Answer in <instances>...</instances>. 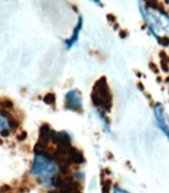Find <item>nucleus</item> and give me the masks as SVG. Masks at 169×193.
I'll return each instance as SVG.
<instances>
[{"instance_id":"nucleus-16","label":"nucleus","mask_w":169,"mask_h":193,"mask_svg":"<svg viewBox=\"0 0 169 193\" xmlns=\"http://www.w3.org/2000/svg\"><path fill=\"white\" fill-rule=\"evenodd\" d=\"M107 19L109 20V22L116 23V17H115L113 14H107Z\"/></svg>"},{"instance_id":"nucleus-22","label":"nucleus","mask_w":169,"mask_h":193,"mask_svg":"<svg viewBox=\"0 0 169 193\" xmlns=\"http://www.w3.org/2000/svg\"><path fill=\"white\" fill-rule=\"evenodd\" d=\"M161 80H162V79H161V77H160V76H158L157 78H156V81H157V82H161Z\"/></svg>"},{"instance_id":"nucleus-8","label":"nucleus","mask_w":169,"mask_h":193,"mask_svg":"<svg viewBox=\"0 0 169 193\" xmlns=\"http://www.w3.org/2000/svg\"><path fill=\"white\" fill-rule=\"evenodd\" d=\"M44 101L49 105H53L55 102V95L53 93H48L44 97Z\"/></svg>"},{"instance_id":"nucleus-3","label":"nucleus","mask_w":169,"mask_h":193,"mask_svg":"<svg viewBox=\"0 0 169 193\" xmlns=\"http://www.w3.org/2000/svg\"><path fill=\"white\" fill-rule=\"evenodd\" d=\"M66 99L69 100L70 101H66V103H71L68 109L69 110H76L79 111L82 106H81V97H80V92H78L77 90H73V91H70L69 93L67 94L66 96Z\"/></svg>"},{"instance_id":"nucleus-18","label":"nucleus","mask_w":169,"mask_h":193,"mask_svg":"<svg viewBox=\"0 0 169 193\" xmlns=\"http://www.w3.org/2000/svg\"><path fill=\"white\" fill-rule=\"evenodd\" d=\"M26 137H27V133L22 132V134L19 135V136H17V139H18L19 141H24L25 139H26Z\"/></svg>"},{"instance_id":"nucleus-14","label":"nucleus","mask_w":169,"mask_h":193,"mask_svg":"<svg viewBox=\"0 0 169 193\" xmlns=\"http://www.w3.org/2000/svg\"><path fill=\"white\" fill-rule=\"evenodd\" d=\"M10 189H11V187H10L9 185L4 184V185H2L1 187H0V193H6V192L9 191Z\"/></svg>"},{"instance_id":"nucleus-21","label":"nucleus","mask_w":169,"mask_h":193,"mask_svg":"<svg viewBox=\"0 0 169 193\" xmlns=\"http://www.w3.org/2000/svg\"><path fill=\"white\" fill-rule=\"evenodd\" d=\"M1 135H2V136H3V137H6V136H8V135H9V132H8L7 130H4L3 132L1 133Z\"/></svg>"},{"instance_id":"nucleus-25","label":"nucleus","mask_w":169,"mask_h":193,"mask_svg":"<svg viewBox=\"0 0 169 193\" xmlns=\"http://www.w3.org/2000/svg\"><path fill=\"white\" fill-rule=\"evenodd\" d=\"M165 82H169V77H167V78L165 79Z\"/></svg>"},{"instance_id":"nucleus-11","label":"nucleus","mask_w":169,"mask_h":193,"mask_svg":"<svg viewBox=\"0 0 169 193\" xmlns=\"http://www.w3.org/2000/svg\"><path fill=\"white\" fill-rule=\"evenodd\" d=\"M9 125L12 129H17L19 126V123L16 121V119H14V118L11 117V118H9Z\"/></svg>"},{"instance_id":"nucleus-12","label":"nucleus","mask_w":169,"mask_h":193,"mask_svg":"<svg viewBox=\"0 0 169 193\" xmlns=\"http://www.w3.org/2000/svg\"><path fill=\"white\" fill-rule=\"evenodd\" d=\"M148 67L151 69V71L155 72V73H158V72H159V70H158V67L156 66V64L154 63H152V61H150V63H148Z\"/></svg>"},{"instance_id":"nucleus-1","label":"nucleus","mask_w":169,"mask_h":193,"mask_svg":"<svg viewBox=\"0 0 169 193\" xmlns=\"http://www.w3.org/2000/svg\"><path fill=\"white\" fill-rule=\"evenodd\" d=\"M91 100L95 106L110 111L112 107V94L105 76H102L95 82L91 93Z\"/></svg>"},{"instance_id":"nucleus-19","label":"nucleus","mask_w":169,"mask_h":193,"mask_svg":"<svg viewBox=\"0 0 169 193\" xmlns=\"http://www.w3.org/2000/svg\"><path fill=\"white\" fill-rule=\"evenodd\" d=\"M138 88L140 89V91H143V90H144V87H143V85H142V82H138Z\"/></svg>"},{"instance_id":"nucleus-10","label":"nucleus","mask_w":169,"mask_h":193,"mask_svg":"<svg viewBox=\"0 0 169 193\" xmlns=\"http://www.w3.org/2000/svg\"><path fill=\"white\" fill-rule=\"evenodd\" d=\"M159 57H160V59H161V61H164L166 63L169 64V57H168L167 55H166L165 51H160V53H159Z\"/></svg>"},{"instance_id":"nucleus-4","label":"nucleus","mask_w":169,"mask_h":193,"mask_svg":"<svg viewBox=\"0 0 169 193\" xmlns=\"http://www.w3.org/2000/svg\"><path fill=\"white\" fill-rule=\"evenodd\" d=\"M68 158H69L70 162L77 164H80L84 162V158H83V154H81V152L72 147H70L68 150Z\"/></svg>"},{"instance_id":"nucleus-13","label":"nucleus","mask_w":169,"mask_h":193,"mask_svg":"<svg viewBox=\"0 0 169 193\" xmlns=\"http://www.w3.org/2000/svg\"><path fill=\"white\" fill-rule=\"evenodd\" d=\"M158 42L164 47H167L169 46V38L168 37H163L161 38V40H158Z\"/></svg>"},{"instance_id":"nucleus-5","label":"nucleus","mask_w":169,"mask_h":193,"mask_svg":"<svg viewBox=\"0 0 169 193\" xmlns=\"http://www.w3.org/2000/svg\"><path fill=\"white\" fill-rule=\"evenodd\" d=\"M81 25H82V22H81V19H80V20H79V24H78L77 27H76L75 31H74L73 36H72L71 39H70L69 41H66V44H67V46H68V47H70V46H71V45L73 44V43L76 41V39H77V36H78V32L80 31Z\"/></svg>"},{"instance_id":"nucleus-6","label":"nucleus","mask_w":169,"mask_h":193,"mask_svg":"<svg viewBox=\"0 0 169 193\" xmlns=\"http://www.w3.org/2000/svg\"><path fill=\"white\" fill-rule=\"evenodd\" d=\"M53 185L55 187H61L63 183V177L61 176V174H55L52 179Z\"/></svg>"},{"instance_id":"nucleus-7","label":"nucleus","mask_w":169,"mask_h":193,"mask_svg":"<svg viewBox=\"0 0 169 193\" xmlns=\"http://www.w3.org/2000/svg\"><path fill=\"white\" fill-rule=\"evenodd\" d=\"M112 181L110 179L102 180V193H110Z\"/></svg>"},{"instance_id":"nucleus-24","label":"nucleus","mask_w":169,"mask_h":193,"mask_svg":"<svg viewBox=\"0 0 169 193\" xmlns=\"http://www.w3.org/2000/svg\"><path fill=\"white\" fill-rule=\"evenodd\" d=\"M73 193H81V191H80V189H78V190H75Z\"/></svg>"},{"instance_id":"nucleus-2","label":"nucleus","mask_w":169,"mask_h":193,"mask_svg":"<svg viewBox=\"0 0 169 193\" xmlns=\"http://www.w3.org/2000/svg\"><path fill=\"white\" fill-rule=\"evenodd\" d=\"M154 115L155 119L157 121L158 127L160 128V130L164 133L167 139L169 140V125L167 123V119L165 117V113H164V109L160 103H157L154 107Z\"/></svg>"},{"instance_id":"nucleus-17","label":"nucleus","mask_w":169,"mask_h":193,"mask_svg":"<svg viewBox=\"0 0 169 193\" xmlns=\"http://www.w3.org/2000/svg\"><path fill=\"white\" fill-rule=\"evenodd\" d=\"M119 35L122 39H125V38H127V36H128V32L126 31V30H121V31L119 32Z\"/></svg>"},{"instance_id":"nucleus-20","label":"nucleus","mask_w":169,"mask_h":193,"mask_svg":"<svg viewBox=\"0 0 169 193\" xmlns=\"http://www.w3.org/2000/svg\"><path fill=\"white\" fill-rule=\"evenodd\" d=\"M115 193H128V192H126V191H123V190H120L119 188L117 187H115Z\"/></svg>"},{"instance_id":"nucleus-9","label":"nucleus","mask_w":169,"mask_h":193,"mask_svg":"<svg viewBox=\"0 0 169 193\" xmlns=\"http://www.w3.org/2000/svg\"><path fill=\"white\" fill-rule=\"evenodd\" d=\"M0 106L4 109H11L13 107V103L9 99H4L0 101Z\"/></svg>"},{"instance_id":"nucleus-15","label":"nucleus","mask_w":169,"mask_h":193,"mask_svg":"<svg viewBox=\"0 0 169 193\" xmlns=\"http://www.w3.org/2000/svg\"><path fill=\"white\" fill-rule=\"evenodd\" d=\"M160 64H161V67H162V69H163L164 72H168L169 71V65H168V63H166L164 61H160Z\"/></svg>"},{"instance_id":"nucleus-23","label":"nucleus","mask_w":169,"mask_h":193,"mask_svg":"<svg viewBox=\"0 0 169 193\" xmlns=\"http://www.w3.org/2000/svg\"><path fill=\"white\" fill-rule=\"evenodd\" d=\"M49 193H59V191H55V190H52V191H49Z\"/></svg>"}]
</instances>
